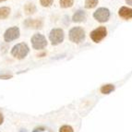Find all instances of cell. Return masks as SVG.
Instances as JSON below:
<instances>
[{"label": "cell", "mask_w": 132, "mask_h": 132, "mask_svg": "<svg viewBox=\"0 0 132 132\" xmlns=\"http://www.w3.org/2000/svg\"><path fill=\"white\" fill-rule=\"evenodd\" d=\"M98 5V0H85V7L90 9L95 7Z\"/></svg>", "instance_id": "obj_15"}, {"label": "cell", "mask_w": 132, "mask_h": 132, "mask_svg": "<svg viewBox=\"0 0 132 132\" xmlns=\"http://www.w3.org/2000/svg\"><path fill=\"white\" fill-rule=\"evenodd\" d=\"M24 26L28 29H42L44 26V20L42 19H27L24 21Z\"/></svg>", "instance_id": "obj_8"}, {"label": "cell", "mask_w": 132, "mask_h": 132, "mask_svg": "<svg viewBox=\"0 0 132 132\" xmlns=\"http://www.w3.org/2000/svg\"><path fill=\"white\" fill-rule=\"evenodd\" d=\"M86 18H87V15H86V12L81 9H79V10H77L74 13L72 17V20L74 22H82V21H85Z\"/></svg>", "instance_id": "obj_10"}, {"label": "cell", "mask_w": 132, "mask_h": 132, "mask_svg": "<svg viewBox=\"0 0 132 132\" xmlns=\"http://www.w3.org/2000/svg\"><path fill=\"white\" fill-rule=\"evenodd\" d=\"M114 90V85L113 84H106V85H104L101 88V93H104V94H109L112 92Z\"/></svg>", "instance_id": "obj_13"}, {"label": "cell", "mask_w": 132, "mask_h": 132, "mask_svg": "<svg viewBox=\"0 0 132 132\" xmlns=\"http://www.w3.org/2000/svg\"><path fill=\"white\" fill-rule=\"evenodd\" d=\"M65 38V32L62 29L55 28L51 30L49 33V40H50L52 45H58L63 43Z\"/></svg>", "instance_id": "obj_3"}, {"label": "cell", "mask_w": 132, "mask_h": 132, "mask_svg": "<svg viewBox=\"0 0 132 132\" xmlns=\"http://www.w3.org/2000/svg\"><path fill=\"white\" fill-rule=\"evenodd\" d=\"M59 132H74L73 128H71L70 126H62L59 129Z\"/></svg>", "instance_id": "obj_17"}, {"label": "cell", "mask_w": 132, "mask_h": 132, "mask_svg": "<svg viewBox=\"0 0 132 132\" xmlns=\"http://www.w3.org/2000/svg\"><path fill=\"white\" fill-rule=\"evenodd\" d=\"M30 52L29 46L25 43H20L14 45L13 48L11 49V55L17 59H23L27 56V55Z\"/></svg>", "instance_id": "obj_1"}, {"label": "cell", "mask_w": 132, "mask_h": 132, "mask_svg": "<svg viewBox=\"0 0 132 132\" xmlns=\"http://www.w3.org/2000/svg\"><path fill=\"white\" fill-rule=\"evenodd\" d=\"M60 7L63 9H68L71 7L74 4V0H59Z\"/></svg>", "instance_id": "obj_14"}, {"label": "cell", "mask_w": 132, "mask_h": 132, "mask_svg": "<svg viewBox=\"0 0 132 132\" xmlns=\"http://www.w3.org/2000/svg\"><path fill=\"white\" fill-rule=\"evenodd\" d=\"M24 11L27 15H32L36 12V7L35 5L32 3H27L24 6Z\"/></svg>", "instance_id": "obj_11"}, {"label": "cell", "mask_w": 132, "mask_h": 132, "mask_svg": "<svg viewBox=\"0 0 132 132\" xmlns=\"http://www.w3.org/2000/svg\"><path fill=\"white\" fill-rule=\"evenodd\" d=\"M20 35V29L18 27H11V28L7 29V31L4 33V40L6 43H10L14 40H17Z\"/></svg>", "instance_id": "obj_7"}, {"label": "cell", "mask_w": 132, "mask_h": 132, "mask_svg": "<svg viewBox=\"0 0 132 132\" xmlns=\"http://www.w3.org/2000/svg\"><path fill=\"white\" fill-rule=\"evenodd\" d=\"M118 16L125 20H132V9L128 7H121L118 10Z\"/></svg>", "instance_id": "obj_9"}, {"label": "cell", "mask_w": 132, "mask_h": 132, "mask_svg": "<svg viewBox=\"0 0 132 132\" xmlns=\"http://www.w3.org/2000/svg\"><path fill=\"white\" fill-rule=\"evenodd\" d=\"M68 37L72 43L80 44L85 40V31L81 27H73L69 30Z\"/></svg>", "instance_id": "obj_2"}, {"label": "cell", "mask_w": 132, "mask_h": 132, "mask_svg": "<svg viewBox=\"0 0 132 132\" xmlns=\"http://www.w3.org/2000/svg\"><path fill=\"white\" fill-rule=\"evenodd\" d=\"M93 18L101 23L106 22L110 18V10L106 7H99L93 13Z\"/></svg>", "instance_id": "obj_6"}, {"label": "cell", "mask_w": 132, "mask_h": 132, "mask_svg": "<svg viewBox=\"0 0 132 132\" xmlns=\"http://www.w3.org/2000/svg\"><path fill=\"white\" fill-rule=\"evenodd\" d=\"M44 130V128H43V127H39V128H36L32 132H43Z\"/></svg>", "instance_id": "obj_19"}, {"label": "cell", "mask_w": 132, "mask_h": 132, "mask_svg": "<svg viewBox=\"0 0 132 132\" xmlns=\"http://www.w3.org/2000/svg\"><path fill=\"white\" fill-rule=\"evenodd\" d=\"M106 36H107V29L104 26L98 27L97 29L93 30V31H90V39L93 40V42L96 43V44L103 41Z\"/></svg>", "instance_id": "obj_5"}, {"label": "cell", "mask_w": 132, "mask_h": 132, "mask_svg": "<svg viewBox=\"0 0 132 132\" xmlns=\"http://www.w3.org/2000/svg\"><path fill=\"white\" fill-rule=\"evenodd\" d=\"M12 77V75H9V74H4V75H1L0 74V79H7L9 78Z\"/></svg>", "instance_id": "obj_18"}, {"label": "cell", "mask_w": 132, "mask_h": 132, "mask_svg": "<svg viewBox=\"0 0 132 132\" xmlns=\"http://www.w3.org/2000/svg\"><path fill=\"white\" fill-rule=\"evenodd\" d=\"M20 132H27V130H26V129H21Z\"/></svg>", "instance_id": "obj_22"}, {"label": "cell", "mask_w": 132, "mask_h": 132, "mask_svg": "<svg viewBox=\"0 0 132 132\" xmlns=\"http://www.w3.org/2000/svg\"><path fill=\"white\" fill-rule=\"evenodd\" d=\"M53 3H54V0H40V4L44 7H51Z\"/></svg>", "instance_id": "obj_16"}, {"label": "cell", "mask_w": 132, "mask_h": 132, "mask_svg": "<svg viewBox=\"0 0 132 132\" xmlns=\"http://www.w3.org/2000/svg\"><path fill=\"white\" fill-rule=\"evenodd\" d=\"M5 1H7V0H0V3H2V2H5Z\"/></svg>", "instance_id": "obj_23"}, {"label": "cell", "mask_w": 132, "mask_h": 132, "mask_svg": "<svg viewBox=\"0 0 132 132\" xmlns=\"http://www.w3.org/2000/svg\"><path fill=\"white\" fill-rule=\"evenodd\" d=\"M10 14V9L7 7H0V20H5Z\"/></svg>", "instance_id": "obj_12"}, {"label": "cell", "mask_w": 132, "mask_h": 132, "mask_svg": "<svg viewBox=\"0 0 132 132\" xmlns=\"http://www.w3.org/2000/svg\"><path fill=\"white\" fill-rule=\"evenodd\" d=\"M3 121H4V116L1 112H0V125H2Z\"/></svg>", "instance_id": "obj_20"}, {"label": "cell", "mask_w": 132, "mask_h": 132, "mask_svg": "<svg viewBox=\"0 0 132 132\" xmlns=\"http://www.w3.org/2000/svg\"><path fill=\"white\" fill-rule=\"evenodd\" d=\"M32 48L35 50H43L47 46L46 38L41 33H35L31 39Z\"/></svg>", "instance_id": "obj_4"}, {"label": "cell", "mask_w": 132, "mask_h": 132, "mask_svg": "<svg viewBox=\"0 0 132 132\" xmlns=\"http://www.w3.org/2000/svg\"><path fill=\"white\" fill-rule=\"evenodd\" d=\"M126 3L128 5H129V6H131L132 7V0H126Z\"/></svg>", "instance_id": "obj_21"}]
</instances>
